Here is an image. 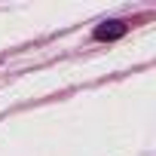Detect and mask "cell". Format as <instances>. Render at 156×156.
<instances>
[{"mask_svg":"<svg viewBox=\"0 0 156 156\" xmlns=\"http://www.w3.org/2000/svg\"><path fill=\"white\" fill-rule=\"evenodd\" d=\"M129 28H126V22H101L98 28H95V40H119L122 34H126Z\"/></svg>","mask_w":156,"mask_h":156,"instance_id":"6da1fadb","label":"cell"}]
</instances>
